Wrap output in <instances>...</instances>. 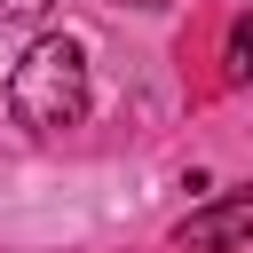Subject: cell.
<instances>
[{
	"label": "cell",
	"instance_id": "obj_1",
	"mask_svg": "<svg viewBox=\"0 0 253 253\" xmlns=\"http://www.w3.org/2000/svg\"><path fill=\"white\" fill-rule=\"evenodd\" d=\"M87 47L71 40V32H47V40H32L24 47V63L8 71V111H16V126H32V134H63V126H79L87 119Z\"/></svg>",
	"mask_w": 253,
	"mask_h": 253
},
{
	"label": "cell",
	"instance_id": "obj_2",
	"mask_svg": "<svg viewBox=\"0 0 253 253\" xmlns=\"http://www.w3.org/2000/svg\"><path fill=\"white\" fill-rule=\"evenodd\" d=\"M229 245H253V190H229L174 229V253H229Z\"/></svg>",
	"mask_w": 253,
	"mask_h": 253
},
{
	"label": "cell",
	"instance_id": "obj_3",
	"mask_svg": "<svg viewBox=\"0 0 253 253\" xmlns=\"http://www.w3.org/2000/svg\"><path fill=\"white\" fill-rule=\"evenodd\" d=\"M221 63H229V79H253V8L229 24V47H221Z\"/></svg>",
	"mask_w": 253,
	"mask_h": 253
},
{
	"label": "cell",
	"instance_id": "obj_4",
	"mask_svg": "<svg viewBox=\"0 0 253 253\" xmlns=\"http://www.w3.org/2000/svg\"><path fill=\"white\" fill-rule=\"evenodd\" d=\"M55 0H0V24H47Z\"/></svg>",
	"mask_w": 253,
	"mask_h": 253
},
{
	"label": "cell",
	"instance_id": "obj_5",
	"mask_svg": "<svg viewBox=\"0 0 253 253\" xmlns=\"http://www.w3.org/2000/svg\"><path fill=\"white\" fill-rule=\"evenodd\" d=\"M126 8H166V0H126Z\"/></svg>",
	"mask_w": 253,
	"mask_h": 253
}]
</instances>
